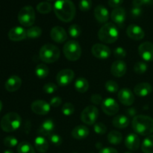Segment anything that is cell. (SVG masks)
Here are the masks:
<instances>
[{
  "label": "cell",
  "instance_id": "cell-1",
  "mask_svg": "<svg viewBox=\"0 0 153 153\" xmlns=\"http://www.w3.org/2000/svg\"><path fill=\"white\" fill-rule=\"evenodd\" d=\"M57 17L64 22H69L76 16V6L71 0H57L53 6Z\"/></svg>",
  "mask_w": 153,
  "mask_h": 153
},
{
  "label": "cell",
  "instance_id": "cell-2",
  "mask_svg": "<svg viewBox=\"0 0 153 153\" xmlns=\"http://www.w3.org/2000/svg\"><path fill=\"white\" fill-rule=\"evenodd\" d=\"M131 126L137 134L149 136L153 132V119L146 115H137L132 119Z\"/></svg>",
  "mask_w": 153,
  "mask_h": 153
},
{
  "label": "cell",
  "instance_id": "cell-3",
  "mask_svg": "<svg viewBox=\"0 0 153 153\" xmlns=\"http://www.w3.org/2000/svg\"><path fill=\"white\" fill-rule=\"evenodd\" d=\"M98 37L105 43H113L117 40L119 37V31L114 24L108 22L101 27L98 32Z\"/></svg>",
  "mask_w": 153,
  "mask_h": 153
},
{
  "label": "cell",
  "instance_id": "cell-4",
  "mask_svg": "<svg viewBox=\"0 0 153 153\" xmlns=\"http://www.w3.org/2000/svg\"><path fill=\"white\" fill-rule=\"evenodd\" d=\"M22 123L21 117L16 112H10L4 115L1 120V128L5 132H12L20 126Z\"/></svg>",
  "mask_w": 153,
  "mask_h": 153
},
{
  "label": "cell",
  "instance_id": "cell-5",
  "mask_svg": "<svg viewBox=\"0 0 153 153\" xmlns=\"http://www.w3.org/2000/svg\"><path fill=\"white\" fill-rule=\"evenodd\" d=\"M39 56L43 62L52 64L59 59L60 49L55 45L47 43L40 48Z\"/></svg>",
  "mask_w": 153,
  "mask_h": 153
},
{
  "label": "cell",
  "instance_id": "cell-6",
  "mask_svg": "<svg viewBox=\"0 0 153 153\" xmlns=\"http://www.w3.org/2000/svg\"><path fill=\"white\" fill-rule=\"evenodd\" d=\"M63 52L68 61H78L82 55V48L77 41L70 40L64 44Z\"/></svg>",
  "mask_w": 153,
  "mask_h": 153
},
{
  "label": "cell",
  "instance_id": "cell-7",
  "mask_svg": "<svg viewBox=\"0 0 153 153\" xmlns=\"http://www.w3.org/2000/svg\"><path fill=\"white\" fill-rule=\"evenodd\" d=\"M18 21L25 27H31L35 22V12L31 5L24 6L18 13Z\"/></svg>",
  "mask_w": 153,
  "mask_h": 153
},
{
  "label": "cell",
  "instance_id": "cell-8",
  "mask_svg": "<svg viewBox=\"0 0 153 153\" xmlns=\"http://www.w3.org/2000/svg\"><path fill=\"white\" fill-rule=\"evenodd\" d=\"M99 117V110L94 105L87 106L81 114V120L86 125H94Z\"/></svg>",
  "mask_w": 153,
  "mask_h": 153
},
{
  "label": "cell",
  "instance_id": "cell-9",
  "mask_svg": "<svg viewBox=\"0 0 153 153\" xmlns=\"http://www.w3.org/2000/svg\"><path fill=\"white\" fill-rule=\"evenodd\" d=\"M91 52L95 58L105 60L111 55V51L108 46L102 43H96L91 48Z\"/></svg>",
  "mask_w": 153,
  "mask_h": 153
},
{
  "label": "cell",
  "instance_id": "cell-10",
  "mask_svg": "<svg viewBox=\"0 0 153 153\" xmlns=\"http://www.w3.org/2000/svg\"><path fill=\"white\" fill-rule=\"evenodd\" d=\"M102 111L108 116H113L118 113L120 107L116 100L113 98H107L102 101L101 104Z\"/></svg>",
  "mask_w": 153,
  "mask_h": 153
},
{
  "label": "cell",
  "instance_id": "cell-11",
  "mask_svg": "<svg viewBox=\"0 0 153 153\" xmlns=\"http://www.w3.org/2000/svg\"><path fill=\"white\" fill-rule=\"evenodd\" d=\"M75 77V73L70 69H64L61 70L57 74L56 81L61 86H66L73 82Z\"/></svg>",
  "mask_w": 153,
  "mask_h": 153
},
{
  "label": "cell",
  "instance_id": "cell-12",
  "mask_svg": "<svg viewBox=\"0 0 153 153\" xmlns=\"http://www.w3.org/2000/svg\"><path fill=\"white\" fill-rule=\"evenodd\" d=\"M140 56L146 61H153V43L151 42L142 43L138 47Z\"/></svg>",
  "mask_w": 153,
  "mask_h": 153
},
{
  "label": "cell",
  "instance_id": "cell-13",
  "mask_svg": "<svg viewBox=\"0 0 153 153\" xmlns=\"http://www.w3.org/2000/svg\"><path fill=\"white\" fill-rule=\"evenodd\" d=\"M31 111L36 114L46 115L50 111L51 105L44 100H35L31 105Z\"/></svg>",
  "mask_w": 153,
  "mask_h": 153
},
{
  "label": "cell",
  "instance_id": "cell-14",
  "mask_svg": "<svg viewBox=\"0 0 153 153\" xmlns=\"http://www.w3.org/2000/svg\"><path fill=\"white\" fill-rule=\"evenodd\" d=\"M118 100L126 106H131L134 102V96L132 91L128 88H122L118 92Z\"/></svg>",
  "mask_w": 153,
  "mask_h": 153
},
{
  "label": "cell",
  "instance_id": "cell-15",
  "mask_svg": "<svg viewBox=\"0 0 153 153\" xmlns=\"http://www.w3.org/2000/svg\"><path fill=\"white\" fill-rule=\"evenodd\" d=\"M127 66L125 61L123 60H117L112 64L111 67V73L114 77L120 78L126 74Z\"/></svg>",
  "mask_w": 153,
  "mask_h": 153
},
{
  "label": "cell",
  "instance_id": "cell-16",
  "mask_svg": "<svg viewBox=\"0 0 153 153\" xmlns=\"http://www.w3.org/2000/svg\"><path fill=\"white\" fill-rule=\"evenodd\" d=\"M126 34L129 38L134 40H140L144 37L145 33L143 28L137 25L131 24L128 26Z\"/></svg>",
  "mask_w": 153,
  "mask_h": 153
},
{
  "label": "cell",
  "instance_id": "cell-17",
  "mask_svg": "<svg viewBox=\"0 0 153 153\" xmlns=\"http://www.w3.org/2000/svg\"><path fill=\"white\" fill-rule=\"evenodd\" d=\"M51 38L58 43H63L67 40V34L65 29L61 26H55L50 31Z\"/></svg>",
  "mask_w": 153,
  "mask_h": 153
},
{
  "label": "cell",
  "instance_id": "cell-18",
  "mask_svg": "<svg viewBox=\"0 0 153 153\" xmlns=\"http://www.w3.org/2000/svg\"><path fill=\"white\" fill-rule=\"evenodd\" d=\"M9 39L12 41H21L27 37L26 31L25 28H23L21 26H16L12 28L10 31H8Z\"/></svg>",
  "mask_w": 153,
  "mask_h": 153
},
{
  "label": "cell",
  "instance_id": "cell-19",
  "mask_svg": "<svg viewBox=\"0 0 153 153\" xmlns=\"http://www.w3.org/2000/svg\"><path fill=\"white\" fill-rule=\"evenodd\" d=\"M94 16L100 23H105L109 19L108 10L104 5L99 4L94 9Z\"/></svg>",
  "mask_w": 153,
  "mask_h": 153
},
{
  "label": "cell",
  "instance_id": "cell-20",
  "mask_svg": "<svg viewBox=\"0 0 153 153\" xmlns=\"http://www.w3.org/2000/svg\"><path fill=\"white\" fill-rule=\"evenodd\" d=\"M152 92V87L148 82H141L134 87V93L137 97H144Z\"/></svg>",
  "mask_w": 153,
  "mask_h": 153
},
{
  "label": "cell",
  "instance_id": "cell-21",
  "mask_svg": "<svg viewBox=\"0 0 153 153\" xmlns=\"http://www.w3.org/2000/svg\"><path fill=\"white\" fill-rule=\"evenodd\" d=\"M21 85L22 79L17 76H12L6 81L4 87L8 92H15L20 88Z\"/></svg>",
  "mask_w": 153,
  "mask_h": 153
},
{
  "label": "cell",
  "instance_id": "cell-22",
  "mask_svg": "<svg viewBox=\"0 0 153 153\" xmlns=\"http://www.w3.org/2000/svg\"><path fill=\"white\" fill-rule=\"evenodd\" d=\"M126 10L123 7H119L114 8L111 13V19L117 25H123L126 20Z\"/></svg>",
  "mask_w": 153,
  "mask_h": 153
},
{
  "label": "cell",
  "instance_id": "cell-23",
  "mask_svg": "<svg viewBox=\"0 0 153 153\" xmlns=\"http://www.w3.org/2000/svg\"><path fill=\"white\" fill-rule=\"evenodd\" d=\"M140 138L137 134L131 133V134H128L126 137L125 146H126L127 149H130V150H137L140 147Z\"/></svg>",
  "mask_w": 153,
  "mask_h": 153
},
{
  "label": "cell",
  "instance_id": "cell-24",
  "mask_svg": "<svg viewBox=\"0 0 153 153\" xmlns=\"http://www.w3.org/2000/svg\"><path fill=\"white\" fill-rule=\"evenodd\" d=\"M54 128H55V123L53 120L51 119H47L43 121V123L40 125L38 129V133L43 136L49 137L50 134H52Z\"/></svg>",
  "mask_w": 153,
  "mask_h": 153
},
{
  "label": "cell",
  "instance_id": "cell-25",
  "mask_svg": "<svg viewBox=\"0 0 153 153\" xmlns=\"http://www.w3.org/2000/svg\"><path fill=\"white\" fill-rule=\"evenodd\" d=\"M90 134L89 129L87 126L84 125H79L75 127L71 132V135L73 138L77 140H82V139L86 138Z\"/></svg>",
  "mask_w": 153,
  "mask_h": 153
},
{
  "label": "cell",
  "instance_id": "cell-26",
  "mask_svg": "<svg viewBox=\"0 0 153 153\" xmlns=\"http://www.w3.org/2000/svg\"><path fill=\"white\" fill-rule=\"evenodd\" d=\"M130 123L129 118L123 114H120L115 117L112 120V124L114 127L118 128H125L128 126Z\"/></svg>",
  "mask_w": 153,
  "mask_h": 153
},
{
  "label": "cell",
  "instance_id": "cell-27",
  "mask_svg": "<svg viewBox=\"0 0 153 153\" xmlns=\"http://www.w3.org/2000/svg\"><path fill=\"white\" fill-rule=\"evenodd\" d=\"M34 146L35 149L40 153L46 152L49 149V143L47 140L42 136H38L34 139Z\"/></svg>",
  "mask_w": 153,
  "mask_h": 153
},
{
  "label": "cell",
  "instance_id": "cell-28",
  "mask_svg": "<svg viewBox=\"0 0 153 153\" xmlns=\"http://www.w3.org/2000/svg\"><path fill=\"white\" fill-rule=\"evenodd\" d=\"M75 88L79 93H85L89 88L88 80L83 77H79L75 82Z\"/></svg>",
  "mask_w": 153,
  "mask_h": 153
},
{
  "label": "cell",
  "instance_id": "cell-29",
  "mask_svg": "<svg viewBox=\"0 0 153 153\" xmlns=\"http://www.w3.org/2000/svg\"><path fill=\"white\" fill-rule=\"evenodd\" d=\"M108 141L113 145H118L123 141V135L117 131H111L108 134Z\"/></svg>",
  "mask_w": 153,
  "mask_h": 153
},
{
  "label": "cell",
  "instance_id": "cell-30",
  "mask_svg": "<svg viewBox=\"0 0 153 153\" xmlns=\"http://www.w3.org/2000/svg\"><path fill=\"white\" fill-rule=\"evenodd\" d=\"M141 149L143 153H153V135H149L143 140Z\"/></svg>",
  "mask_w": 153,
  "mask_h": 153
},
{
  "label": "cell",
  "instance_id": "cell-31",
  "mask_svg": "<svg viewBox=\"0 0 153 153\" xmlns=\"http://www.w3.org/2000/svg\"><path fill=\"white\" fill-rule=\"evenodd\" d=\"M35 75L39 79H45L48 76L49 73V67L44 64H40L35 67Z\"/></svg>",
  "mask_w": 153,
  "mask_h": 153
},
{
  "label": "cell",
  "instance_id": "cell-32",
  "mask_svg": "<svg viewBox=\"0 0 153 153\" xmlns=\"http://www.w3.org/2000/svg\"><path fill=\"white\" fill-rule=\"evenodd\" d=\"M17 152L18 153H35V149L31 143L23 141L18 144Z\"/></svg>",
  "mask_w": 153,
  "mask_h": 153
},
{
  "label": "cell",
  "instance_id": "cell-33",
  "mask_svg": "<svg viewBox=\"0 0 153 153\" xmlns=\"http://www.w3.org/2000/svg\"><path fill=\"white\" fill-rule=\"evenodd\" d=\"M52 5L51 3L48 1H41L37 5V10L39 13H43V14H46L52 11Z\"/></svg>",
  "mask_w": 153,
  "mask_h": 153
},
{
  "label": "cell",
  "instance_id": "cell-34",
  "mask_svg": "<svg viewBox=\"0 0 153 153\" xmlns=\"http://www.w3.org/2000/svg\"><path fill=\"white\" fill-rule=\"evenodd\" d=\"M26 34L28 38H37L42 34V29L38 26H31L27 30Z\"/></svg>",
  "mask_w": 153,
  "mask_h": 153
},
{
  "label": "cell",
  "instance_id": "cell-35",
  "mask_svg": "<svg viewBox=\"0 0 153 153\" xmlns=\"http://www.w3.org/2000/svg\"><path fill=\"white\" fill-rule=\"evenodd\" d=\"M68 32L72 37L76 38V37H79L82 34V28L77 24H73L69 27Z\"/></svg>",
  "mask_w": 153,
  "mask_h": 153
},
{
  "label": "cell",
  "instance_id": "cell-36",
  "mask_svg": "<svg viewBox=\"0 0 153 153\" xmlns=\"http://www.w3.org/2000/svg\"><path fill=\"white\" fill-rule=\"evenodd\" d=\"M106 91H108L109 93H116L119 91V85L116 82L113 80H109L106 82L105 85Z\"/></svg>",
  "mask_w": 153,
  "mask_h": 153
},
{
  "label": "cell",
  "instance_id": "cell-37",
  "mask_svg": "<svg viewBox=\"0 0 153 153\" xmlns=\"http://www.w3.org/2000/svg\"><path fill=\"white\" fill-rule=\"evenodd\" d=\"M147 69V64L144 62H141V61L137 62L134 66V72L136 73H137V74H143V73H146Z\"/></svg>",
  "mask_w": 153,
  "mask_h": 153
},
{
  "label": "cell",
  "instance_id": "cell-38",
  "mask_svg": "<svg viewBox=\"0 0 153 153\" xmlns=\"http://www.w3.org/2000/svg\"><path fill=\"white\" fill-rule=\"evenodd\" d=\"M61 111H62V113L64 115H65V116H70V115L74 113L75 107L72 103L67 102L63 105Z\"/></svg>",
  "mask_w": 153,
  "mask_h": 153
},
{
  "label": "cell",
  "instance_id": "cell-39",
  "mask_svg": "<svg viewBox=\"0 0 153 153\" xmlns=\"http://www.w3.org/2000/svg\"><path fill=\"white\" fill-rule=\"evenodd\" d=\"M92 7V0H80L79 3V7L82 11L86 12L91 10Z\"/></svg>",
  "mask_w": 153,
  "mask_h": 153
},
{
  "label": "cell",
  "instance_id": "cell-40",
  "mask_svg": "<svg viewBox=\"0 0 153 153\" xmlns=\"http://www.w3.org/2000/svg\"><path fill=\"white\" fill-rule=\"evenodd\" d=\"M4 144L9 148L14 147L18 144V140L13 136H7L4 139Z\"/></svg>",
  "mask_w": 153,
  "mask_h": 153
},
{
  "label": "cell",
  "instance_id": "cell-41",
  "mask_svg": "<svg viewBox=\"0 0 153 153\" xmlns=\"http://www.w3.org/2000/svg\"><path fill=\"white\" fill-rule=\"evenodd\" d=\"M94 130L97 134H104L107 131V127L102 123H97L94 125Z\"/></svg>",
  "mask_w": 153,
  "mask_h": 153
},
{
  "label": "cell",
  "instance_id": "cell-42",
  "mask_svg": "<svg viewBox=\"0 0 153 153\" xmlns=\"http://www.w3.org/2000/svg\"><path fill=\"white\" fill-rule=\"evenodd\" d=\"M57 90H58L57 85L54 83H52V82H49L43 86V91L48 94H54Z\"/></svg>",
  "mask_w": 153,
  "mask_h": 153
},
{
  "label": "cell",
  "instance_id": "cell-43",
  "mask_svg": "<svg viewBox=\"0 0 153 153\" xmlns=\"http://www.w3.org/2000/svg\"><path fill=\"white\" fill-rule=\"evenodd\" d=\"M49 140L51 142V143H52L55 146H60L62 143L63 140L61 138V137L60 135L57 134H52L49 136Z\"/></svg>",
  "mask_w": 153,
  "mask_h": 153
},
{
  "label": "cell",
  "instance_id": "cell-44",
  "mask_svg": "<svg viewBox=\"0 0 153 153\" xmlns=\"http://www.w3.org/2000/svg\"><path fill=\"white\" fill-rule=\"evenodd\" d=\"M114 57L116 58L121 60L126 56V51L123 47L119 46V47H117L116 49L114 50Z\"/></svg>",
  "mask_w": 153,
  "mask_h": 153
},
{
  "label": "cell",
  "instance_id": "cell-45",
  "mask_svg": "<svg viewBox=\"0 0 153 153\" xmlns=\"http://www.w3.org/2000/svg\"><path fill=\"white\" fill-rule=\"evenodd\" d=\"M142 13H143V10H142L141 7H134V6H133L131 10V14L134 18H137L140 16Z\"/></svg>",
  "mask_w": 153,
  "mask_h": 153
},
{
  "label": "cell",
  "instance_id": "cell-46",
  "mask_svg": "<svg viewBox=\"0 0 153 153\" xmlns=\"http://www.w3.org/2000/svg\"><path fill=\"white\" fill-rule=\"evenodd\" d=\"M61 102H62V100H61V97H53V98L51 99L49 105H50L52 107L58 108L61 105Z\"/></svg>",
  "mask_w": 153,
  "mask_h": 153
},
{
  "label": "cell",
  "instance_id": "cell-47",
  "mask_svg": "<svg viewBox=\"0 0 153 153\" xmlns=\"http://www.w3.org/2000/svg\"><path fill=\"white\" fill-rule=\"evenodd\" d=\"M91 102L95 105H100L102 102V97L100 94H93L91 97Z\"/></svg>",
  "mask_w": 153,
  "mask_h": 153
},
{
  "label": "cell",
  "instance_id": "cell-48",
  "mask_svg": "<svg viewBox=\"0 0 153 153\" xmlns=\"http://www.w3.org/2000/svg\"><path fill=\"white\" fill-rule=\"evenodd\" d=\"M123 2V0H108V5L111 7H114V8L120 7Z\"/></svg>",
  "mask_w": 153,
  "mask_h": 153
},
{
  "label": "cell",
  "instance_id": "cell-49",
  "mask_svg": "<svg viewBox=\"0 0 153 153\" xmlns=\"http://www.w3.org/2000/svg\"><path fill=\"white\" fill-rule=\"evenodd\" d=\"M99 153H118L117 150L111 147H105L100 150Z\"/></svg>",
  "mask_w": 153,
  "mask_h": 153
},
{
  "label": "cell",
  "instance_id": "cell-50",
  "mask_svg": "<svg viewBox=\"0 0 153 153\" xmlns=\"http://www.w3.org/2000/svg\"><path fill=\"white\" fill-rule=\"evenodd\" d=\"M132 4L134 7H141L143 4V3L142 0H134L132 2Z\"/></svg>",
  "mask_w": 153,
  "mask_h": 153
},
{
  "label": "cell",
  "instance_id": "cell-51",
  "mask_svg": "<svg viewBox=\"0 0 153 153\" xmlns=\"http://www.w3.org/2000/svg\"><path fill=\"white\" fill-rule=\"evenodd\" d=\"M127 114H128L129 116H131V117H135L134 115L136 114V110L134 108H128V110H127Z\"/></svg>",
  "mask_w": 153,
  "mask_h": 153
},
{
  "label": "cell",
  "instance_id": "cell-52",
  "mask_svg": "<svg viewBox=\"0 0 153 153\" xmlns=\"http://www.w3.org/2000/svg\"><path fill=\"white\" fill-rule=\"evenodd\" d=\"M143 4H147V5H152L153 0H142Z\"/></svg>",
  "mask_w": 153,
  "mask_h": 153
},
{
  "label": "cell",
  "instance_id": "cell-53",
  "mask_svg": "<svg viewBox=\"0 0 153 153\" xmlns=\"http://www.w3.org/2000/svg\"><path fill=\"white\" fill-rule=\"evenodd\" d=\"M4 153H13V151L10 150V149H7V150L4 151Z\"/></svg>",
  "mask_w": 153,
  "mask_h": 153
},
{
  "label": "cell",
  "instance_id": "cell-54",
  "mask_svg": "<svg viewBox=\"0 0 153 153\" xmlns=\"http://www.w3.org/2000/svg\"><path fill=\"white\" fill-rule=\"evenodd\" d=\"M2 107H3L2 102H1V101L0 100V112H1V111L2 110Z\"/></svg>",
  "mask_w": 153,
  "mask_h": 153
},
{
  "label": "cell",
  "instance_id": "cell-55",
  "mask_svg": "<svg viewBox=\"0 0 153 153\" xmlns=\"http://www.w3.org/2000/svg\"><path fill=\"white\" fill-rule=\"evenodd\" d=\"M47 1H55V0H47Z\"/></svg>",
  "mask_w": 153,
  "mask_h": 153
},
{
  "label": "cell",
  "instance_id": "cell-56",
  "mask_svg": "<svg viewBox=\"0 0 153 153\" xmlns=\"http://www.w3.org/2000/svg\"><path fill=\"white\" fill-rule=\"evenodd\" d=\"M125 153H131V152H125Z\"/></svg>",
  "mask_w": 153,
  "mask_h": 153
},
{
  "label": "cell",
  "instance_id": "cell-57",
  "mask_svg": "<svg viewBox=\"0 0 153 153\" xmlns=\"http://www.w3.org/2000/svg\"><path fill=\"white\" fill-rule=\"evenodd\" d=\"M74 153H76V152H74Z\"/></svg>",
  "mask_w": 153,
  "mask_h": 153
}]
</instances>
